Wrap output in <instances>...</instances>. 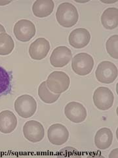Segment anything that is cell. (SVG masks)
I'll list each match as a JSON object with an SVG mask.
<instances>
[{
    "instance_id": "obj_11",
    "label": "cell",
    "mask_w": 118,
    "mask_h": 158,
    "mask_svg": "<svg viewBox=\"0 0 118 158\" xmlns=\"http://www.w3.org/2000/svg\"><path fill=\"white\" fill-rule=\"evenodd\" d=\"M72 57V53L66 46H59L53 51L51 57V64L55 67H63L67 65Z\"/></svg>"
},
{
    "instance_id": "obj_4",
    "label": "cell",
    "mask_w": 118,
    "mask_h": 158,
    "mask_svg": "<svg viewBox=\"0 0 118 158\" xmlns=\"http://www.w3.org/2000/svg\"><path fill=\"white\" fill-rule=\"evenodd\" d=\"M94 67V59L87 53H80L72 59V68L76 74L85 76L89 74Z\"/></svg>"
},
{
    "instance_id": "obj_13",
    "label": "cell",
    "mask_w": 118,
    "mask_h": 158,
    "mask_svg": "<svg viewBox=\"0 0 118 158\" xmlns=\"http://www.w3.org/2000/svg\"><path fill=\"white\" fill-rule=\"evenodd\" d=\"M69 44L76 49H81L87 46L91 40V34L87 29L76 28L69 36Z\"/></svg>"
},
{
    "instance_id": "obj_12",
    "label": "cell",
    "mask_w": 118,
    "mask_h": 158,
    "mask_svg": "<svg viewBox=\"0 0 118 158\" xmlns=\"http://www.w3.org/2000/svg\"><path fill=\"white\" fill-rule=\"evenodd\" d=\"M49 50V42L44 38H39L30 46L29 54L34 60H41L47 56Z\"/></svg>"
},
{
    "instance_id": "obj_17",
    "label": "cell",
    "mask_w": 118,
    "mask_h": 158,
    "mask_svg": "<svg viewBox=\"0 0 118 158\" xmlns=\"http://www.w3.org/2000/svg\"><path fill=\"white\" fill-rule=\"evenodd\" d=\"M103 27L108 30H112L118 25V10L116 7L106 9L101 16Z\"/></svg>"
},
{
    "instance_id": "obj_19",
    "label": "cell",
    "mask_w": 118,
    "mask_h": 158,
    "mask_svg": "<svg viewBox=\"0 0 118 158\" xmlns=\"http://www.w3.org/2000/svg\"><path fill=\"white\" fill-rule=\"evenodd\" d=\"M38 95L41 100L46 103H55L60 98L61 95L58 94H54L49 90L47 86L46 82H43L38 88Z\"/></svg>"
},
{
    "instance_id": "obj_1",
    "label": "cell",
    "mask_w": 118,
    "mask_h": 158,
    "mask_svg": "<svg viewBox=\"0 0 118 158\" xmlns=\"http://www.w3.org/2000/svg\"><path fill=\"white\" fill-rule=\"evenodd\" d=\"M56 18L60 25L65 28H70L77 23L79 14L73 4L65 2L58 7Z\"/></svg>"
},
{
    "instance_id": "obj_23",
    "label": "cell",
    "mask_w": 118,
    "mask_h": 158,
    "mask_svg": "<svg viewBox=\"0 0 118 158\" xmlns=\"http://www.w3.org/2000/svg\"><path fill=\"white\" fill-rule=\"evenodd\" d=\"M3 32H6V29H5L4 27L2 25V24H0V34Z\"/></svg>"
},
{
    "instance_id": "obj_20",
    "label": "cell",
    "mask_w": 118,
    "mask_h": 158,
    "mask_svg": "<svg viewBox=\"0 0 118 158\" xmlns=\"http://www.w3.org/2000/svg\"><path fill=\"white\" fill-rule=\"evenodd\" d=\"M14 47V41L6 32L0 34V56H7L11 53Z\"/></svg>"
},
{
    "instance_id": "obj_14",
    "label": "cell",
    "mask_w": 118,
    "mask_h": 158,
    "mask_svg": "<svg viewBox=\"0 0 118 158\" xmlns=\"http://www.w3.org/2000/svg\"><path fill=\"white\" fill-rule=\"evenodd\" d=\"M17 126V118L14 113L9 110L0 113V132L9 134L15 129Z\"/></svg>"
},
{
    "instance_id": "obj_10",
    "label": "cell",
    "mask_w": 118,
    "mask_h": 158,
    "mask_svg": "<svg viewBox=\"0 0 118 158\" xmlns=\"http://www.w3.org/2000/svg\"><path fill=\"white\" fill-rule=\"evenodd\" d=\"M47 136L51 144L60 146L65 144L68 140L69 132L65 126L57 123L49 128Z\"/></svg>"
},
{
    "instance_id": "obj_3",
    "label": "cell",
    "mask_w": 118,
    "mask_h": 158,
    "mask_svg": "<svg viewBox=\"0 0 118 158\" xmlns=\"http://www.w3.org/2000/svg\"><path fill=\"white\" fill-rule=\"evenodd\" d=\"M14 110L21 117L30 118L36 111L37 103L30 95L24 94L19 96L14 102Z\"/></svg>"
},
{
    "instance_id": "obj_5",
    "label": "cell",
    "mask_w": 118,
    "mask_h": 158,
    "mask_svg": "<svg viewBox=\"0 0 118 158\" xmlns=\"http://www.w3.org/2000/svg\"><path fill=\"white\" fill-rule=\"evenodd\" d=\"M98 81L104 84H110L116 81L118 75V70L114 63L105 61L98 65L95 72Z\"/></svg>"
},
{
    "instance_id": "obj_16",
    "label": "cell",
    "mask_w": 118,
    "mask_h": 158,
    "mask_svg": "<svg viewBox=\"0 0 118 158\" xmlns=\"http://www.w3.org/2000/svg\"><path fill=\"white\" fill-rule=\"evenodd\" d=\"M113 141V133L108 128H102L98 130L95 136V144L100 150H106L110 148Z\"/></svg>"
},
{
    "instance_id": "obj_2",
    "label": "cell",
    "mask_w": 118,
    "mask_h": 158,
    "mask_svg": "<svg viewBox=\"0 0 118 158\" xmlns=\"http://www.w3.org/2000/svg\"><path fill=\"white\" fill-rule=\"evenodd\" d=\"M70 79L66 73L62 71H54L49 75L46 85L49 90L54 94L66 92L70 86Z\"/></svg>"
},
{
    "instance_id": "obj_22",
    "label": "cell",
    "mask_w": 118,
    "mask_h": 158,
    "mask_svg": "<svg viewBox=\"0 0 118 158\" xmlns=\"http://www.w3.org/2000/svg\"><path fill=\"white\" fill-rule=\"evenodd\" d=\"M11 1H0V6H6V5L11 3Z\"/></svg>"
},
{
    "instance_id": "obj_8",
    "label": "cell",
    "mask_w": 118,
    "mask_h": 158,
    "mask_svg": "<svg viewBox=\"0 0 118 158\" xmlns=\"http://www.w3.org/2000/svg\"><path fill=\"white\" fill-rule=\"evenodd\" d=\"M23 134L28 141L36 143L43 139L45 130L39 122L33 120L29 121L23 127Z\"/></svg>"
},
{
    "instance_id": "obj_7",
    "label": "cell",
    "mask_w": 118,
    "mask_h": 158,
    "mask_svg": "<svg viewBox=\"0 0 118 158\" xmlns=\"http://www.w3.org/2000/svg\"><path fill=\"white\" fill-rule=\"evenodd\" d=\"M114 100V94L106 87H98L93 94L95 106L102 111L109 110L113 106Z\"/></svg>"
},
{
    "instance_id": "obj_9",
    "label": "cell",
    "mask_w": 118,
    "mask_h": 158,
    "mask_svg": "<svg viewBox=\"0 0 118 158\" xmlns=\"http://www.w3.org/2000/svg\"><path fill=\"white\" fill-rule=\"evenodd\" d=\"M66 117L70 121L75 123H80L85 120L87 110L81 103L72 102L68 103L65 109Z\"/></svg>"
},
{
    "instance_id": "obj_6",
    "label": "cell",
    "mask_w": 118,
    "mask_h": 158,
    "mask_svg": "<svg viewBox=\"0 0 118 158\" xmlns=\"http://www.w3.org/2000/svg\"><path fill=\"white\" fill-rule=\"evenodd\" d=\"M13 32L14 36L19 41L26 42L35 36L36 29L32 21L22 19L14 24Z\"/></svg>"
},
{
    "instance_id": "obj_18",
    "label": "cell",
    "mask_w": 118,
    "mask_h": 158,
    "mask_svg": "<svg viewBox=\"0 0 118 158\" xmlns=\"http://www.w3.org/2000/svg\"><path fill=\"white\" fill-rule=\"evenodd\" d=\"M12 73L0 66V98L7 96L12 90Z\"/></svg>"
},
{
    "instance_id": "obj_15",
    "label": "cell",
    "mask_w": 118,
    "mask_h": 158,
    "mask_svg": "<svg viewBox=\"0 0 118 158\" xmlns=\"http://www.w3.org/2000/svg\"><path fill=\"white\" fill-rule=\"evenodd\" d=\"M54 8L55 3L52 0H37L33 5L32 11L36 17L44 18L50 15Z\"/></svg>"
},
{
    "instance_id": "obj_21",
    "label": "cell",
    "mask_w": 118,
    "mask_h": 158,
    "mask_svg": "<svg viewBox=\"0 0 118 158\" xmlns=\"http://www.w3.org/2000/svg\"><path fill=\"white\" fill-rule=\"evenodd\" d=\"M106 48L108 54L112 57L118 59V36L117 34L108 38L106 43Z\"/></svg>"
}]
</instances>
